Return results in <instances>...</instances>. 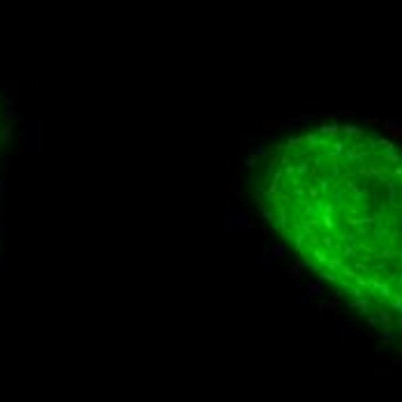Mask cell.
Masks as SVG:
<instances>
[{
  "label": "cell",
  "instance_id": "1",
  "mask_svg": "<svg viewBox=\"0 0 402 402\" xmlns=\"http://www.w3.org/2000/svg\"><path fill=\"white\" fill-rule=\"evenodd\" d=\"M273 254H275V256H282V254H284V248H282V245H275V248H273Z\"/></svg>",
  "mask_w": 402,
  "mask_h": 402
}]
</instances>
